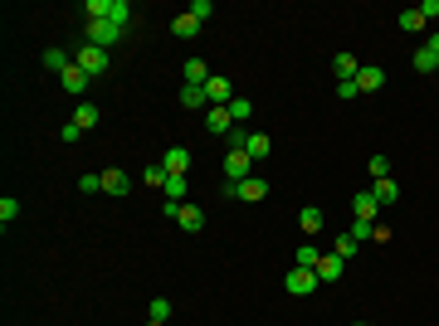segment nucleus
I'll use <instances>...</instances> for the list:
<instances>
[{
    "mask_svg": "<svg viewBox=\"0 0 439 326\" xmlns=\"http://www.w3.org/2000/svg\"><path fill=\"white\" fill-rule=\"evenodd\" d=\"M127 29H117L108 20H83V44H98V49H117Z\"/></svg>",
    "mask_w": 439,
    "mask_h": 326,
    "instance_id": "nucleus-1",
    "label": "nucleus"
},
{
    "mask_svg": "<svg viewBox=\"0 0 439 326\" xmlns=\"http://www.w3.org/2000/svg\"><path fill=\"white\" fill-rule=\"evenodd\" d=\"M108 49H98V44H83V49H79V54H74V64H79V69H83V73H88V78H98V73H108Z\"/></svg>",
    "mask_w": 439,
    "mask_h": 326,
    "instance_id": "nucleus-2",
    "label": "nucleus"
},
{
    "mask_svg": "<svg viewBox=\"0 0 439 326\" xmlns=\"http://www.w3.org/2000/svg\"><path fill=\"white\" fill-rule=\"evenodd\" d=\"M283 288H288L293 297H308V292H318L323 283H318V273H313V268H288V278H283Z\"/></svg>",
    "mask_w": 439,
    "mask_h": 326,
    "instance_id": "nucleus-3",
    "label": "nucleus"
},
{
    "mask_svg": "<svg viewBox=\"0 0 439 326\" xmlns=\"http://www.w3.org/2000/svg\"><path fill=\"white\" fill-rule=\"evenodd\" d=\"M264 195H269V180H264V176H249V180L234 185V200H244V205H259Z\"/></svg>",
    "mask_w": 439,
    "mask_h": 326,
    "instance_id": "nucleus-4",
    "label": "nucleus"
},
{
    "mask_svg": "<svg viewBox=\"0 0 439 326\" xmlns=\"http://www.w3.org/2000/svg\"><path fill=\"white\" fill-rule=\"evenodd\" d=\"M249 171H254V161H249V151H229L224 156V176L239 185V180H249Z\"/></svg>",
    "mask_w": 439,
    "mask_h": 326,
    "instance_id": "nucleus-5",
    "label": "nucleus"
},
{
    "mask_svg": "<svg viewBox=\"0 0 439 326\" xmlns=\"http://www.w3.org/2000/svg\"><path fill=\"white\" fill-rule=\"evenodd\" d=\"M410 64H415L420 73H435V69H439V34H435V39H425V44L415 49V59H410Z\"/></svg>",
    "mask_w": 439,
    "mask_h": 326,
    "instance_id": "nucleus-6",
    "label": "nucleus"
},
{
    "mask_svg": "<svg viewBox=\"0 0 439 326\" xmlns=\"http://www.w3.org/2000/svg\"><path fill=\"white\" fill-rule=\"evenodd\" d=\"M351 215L366 219V224H376V215H381V200H376L371 190H356V200H351Z\"/></svg>",
    "mask_w": 439,
    "mask_h": 326,
    "instance_id": "nucleus-7",
    "label": "nucleus"
},
{
    "mask_svg": "<svg viewBox=\"0 0 439 326\" xmlns=\"http://www.w3.org/2000/svg\"><path fill=\"white\" fill-rule=\"evenodd\" d=\"M205 98H210V108H229V103H234V88H229V78H210V83H205Z\"/></svg>",
    "mask_w": 439,
    "mask_h": 326,
    "instance_id": "nucleus-8",
    "label": "nucleus"
},
{
    "mask_svg": "<svg viewBox=\"0 0 439 326\" xmlns=\"http://www.w3.org/2000/svg\"><path fill=\"white\" fill-rule=\"evenodd\" d=\"M176 224H181L186 234H201V229H205V210L186 200V205H181V215H176Z\"/></svg>",
    "mask_w": 439,
    "mask_h": 326,
    "instance_id": "nucleus-9",
    "label": "nucleus"
},
{
    "mask_svg": "<svg viewBox=\"0 0 439 326\" xmlns=\"http://www.w3.org/2000/svg\"><path fill=\"white\" fill-rule=\"evenodd\" d=\"M161 166H166V176H186L191 171V151L186 146H166V161Z\"/></svg>",
    "mask_w": 439,
    "mask_h": 326,
    "instance_id": "nucleus-10",
    "label": "nucleus"
},
{
    "mask_svg": "<svg viewBox=\"0 0 439 326\" xmlns=\"http://www.w3.org/2000/svg\"><path fill=\"white\" fill-rule=\"evenodd\" d=\"M205 127H210V136H229V132H234L229 108H210V112H205Z\"/></svg>",
    "mask_w": 439,
    "mask_h": 326,
    "instance_id": "nucleus-11",
    "label": "nucleus"
},
{
    "mask_svg": "<svg viewBox=\"0 0 439 326\" xmlns=\"http://www.w3.org/2000/svg\"><path fill=\"white\" fill-rule=\"evenodd\" d=\"M342 268H346V263H342V258H337V253H323V258H318V268H313V273H318V283H337V278H342Z\"/></svg>",
    "mask_w": 439,
    "mask_h": 326,
    "instance_id": "nucleus-12",
    "label": "nucleus"
},
{
    "mask_svg": "<svg viewBox=\"0 0 439 326\" xmlns=\"http://www.w3.org/2000/svg\"><path fill=\"white\" fill-rule=\"evenodd\" d=\"M356 88H361V93H376V88H386V69H376V64H366V69L356 73Z\"/></svg>",
    "mask_w": 439,
    "mask_h": 326,
    "instance_id": "nucleus-13",
    "label": "nucleus"
},
{
    "mask_svg": "<svg viewBox=\"0 0 439 326\" xmlns=\"http://www.w3.org/2000/svg\"><path fill=\"white\" fill-rule=\"evenodd\" d=\"M127 190H132L127 171H103V195H127Z\"/></svg>",
    "mask_w": 439,
    "mask_h": 326,
    "instance_id": "nucleus-14",
    "label": "nucleus"
},
{
    "mask_svg": "<svg viewBox=\"0 0 439 326\" xmlns=\"http://www.w3.org/2000/svg\"><path fill=\"white\" fill-rule=\"evenodd\" d=\"M332 73H337V83H342V78H356V73H361L356 54H337V59H332Z\"/></svg>",
    "mask_w": 439,
    "mask_h": 326,
    "instance_id": "nucleus-15",
    "label": "nucleus"
},
{
    "mask_svg": "<svg viewBox=\"0 0 439 326\" xmlns=\"http://www.w3.org/2000/svg\"><path fill=\"white\" fill-rule=\"evenodd\" d=\"M44 69H49V73H69V69H74V59H69L64 49H44Z\"/></svg>",
    "mask_w": 439,
    "mask_h": 326,
    "instance_id": "nucleus-16",
    "label": "nucleus"
},
{
    "mask_svg": "<svg viewBox=\"0 0 439 326\" xmlns=\"http://www.w3.org/2000/svg\"><path fill=\"white\" fill-rule=\"evenodd\" d=\"M210 78H215V73L205 69V59H186V83H201V88H205Z\"/></svg>",
    "mask_w": 439,
    "mask_h": 326,
    "instance_id": "nucleus-17",
    "label": "nucleus"
},
{
    "mask_svg": "<svg viewBox=\"0 0 439 326\" xmlns=\"http://www.w3.org/2000/svg\"><path fill=\"white\" fill-rule=\"evenodd\" d=\"M181 108H210L205 88H201V83H186V88H181Z\"/></svg>",
    "mask_w": 439,
    "mask_h": 326,
    "instance_id": "nucleus-18",
    "label": "nucleus"
},
{
    "mask_svg": "<svg viewBox=\"0 0 439 326\" xmlns=\"http://www.w3.org/2000/svg\"><path fill=\"white\" fill-rule=\"evenodd\" d=\"M244 151H249V161H264V156L273 151V141H269L264 132H249V146H244Z\"/></svg>",
    "mask_w": 439,
    "mask_h": 326,
    "instance_id": "nucleus-19",
    "label": "nucleus"
},
{
    "mask_svg": "<svg viewBox=\"0 0 439 326\" xmlns=\"http://www.w3.org/2000/svg\"><path fill=\"white\" fill-rule=\"evenodd\" d=\"M108 24H117V29L132 24V5H127V0H112V5H108Z\"/></svg>",
    "mask_w": 439,
    "mask_h": 326,
    "instance_id": "nucleus-20",
    "label": "nucleus"
},
{
    "mask_svg": "<svg viewBox=\"0 0 439 326\" xmlns=\"http://www.w3.org/2000/svg\"><path fill=\"white\" fill-rule=\"evenodd\" d=\"M196 29H201V20H196V15H176V20H171V34H176V39H191Z\"/></svg>",
    "mask_w": 439,
    "mask_h": 326,
    "instance_id": "nucleus-21",
    "label": "nucleus"
},
{
    "mask_svg": "<svg viewBox=\"0 0 439 326\" xmlns=\"http://www.w3.org/2000/svg\"><path fill=\"white\" fill-rule=\"evenodd\" d=\"M371 195H376L381 205H396V200H400V185H396V180H376V185H371Z\"/></svg>",
    "mask_w": 439,
    "mask_h": 326,
    "instance_id": "nucleus-22",
    "label": "nucleus"
},
{
    "mask_svg": "<svg viewBox=\"0 0 439 326\" xmlns=\"http://www.w3.org/2000/svg\"><path fill=\"white\" fill-rule=\"evenodd\" d=\"M318 258H323V248H318V243H303V248L293 253V268H318Z\"/></svg>",
    "mask_w": 439,
    "mask_h": 326,
    "instance_id": "nucleus-23",
    "label": "nucleus"
},
{
    "mask_svg": "<svg viewBox=\"0 0 439 326\" xmlns=\"http://www.w3.org/2000/svg\"><path fill=\"white\" fill-rule=\"evenodd\" d=\"M229 117H234V127H244V122H249V117H254V103H249V98H239V93H234V103H229Z\"/></svg>",
    "mask_w": 439,
    "mask_h": 326,
    "instance_id": "nucleus-24",
    "label": "nucleus"
},
{
    "mask_svg": "<svg viewBox=\"0 0 439 326\" xmlns=\"http://www.w3.org/2000/svg\"><path fill=\"white\" fill-rule=\"evenodd\" d=\"M400 29H405V34H420V29H425V15H420V5H415V10H400Z\"/></svg>",
    "mask_w": 439,
    "mask_h": 326,
    "instance_id": "nucleus-25",
    "label": "nucleus"
},
{
    "mask_svg": "<svg viewBox=\"0 0 439 326\" xmlns=\"http://www.w3.org/2000/svg\"><path fill=\"white\" fill-rule=\"evenodd\" d=\"M59 78H64V88H69V93H83V88H88V73H83L79 64H74L69 73H59Z\"/></svg>",
    "mask_w": 439,
    "mask_h": 326,
    "instance_id": "nucleus-26",
    "label": "nucleus"
},
{
    "mask_svg": "<svg viewBox=\"0 0 439 326\" xmlns=\"http://www.w3.org/2000/svg\"><path fill=\"white\" fill-rule=\"evenodd\" d=\"M166 200L171 205H186V176H166Z\"/></svg>",
    "mask_w": 439,
    "mask_h": 326,
    "instance_id": "nucleus-27",
    "label": "nucleus"
},
{
    "mask_svg": "<svg viewBox=\"0 0 439 326\" xmlns=\"http://www.w3.org/2000/svg\"><path fill=\"white\" fill-rule=\"evenodd\" d=\"M332 253H337V258H342V263H346V258H351V253H361V243H356V239H351V234H337V243H332Z\"/></svg>",
    "mask_w": 439,
    "mask_h": 326,
    "instance_id": "nucleus-28",
    "label": "nucleus"
},
{
    "mask_svg": "<svg viewBox=\"0 0 439 326\" xmlns=\"http://www.w3.org/2000/svg\"><path fill=\"white\" fill-rule=\"evenodd\" d=\"M74 122H79L83 132H93V127H98V108H93V103H79V112H74Z\"/></svg>",
    "mask_w": 439,
    "mask_h": 326,
    "instance_id": "nucleus-29",
    "label": "nucleus"
},
{
    "mask_svg": "<svg viewBox=\"0 0 439 326\" xmlns=\"http://www.w3.org/2000/svg\"><path fill=\"white\" fill-rule=\"evenodd\" d=\"M79 190H83V195H98V190H103V171H88V176H79Z\"/></svg>",
    "mask_w": 439,
    "mask_h": 326,
    "instance_id": "nucleus-30",
    "label": "nucleus"
},
{
    "mask_svg": "<svg viewBox=\"0 0 439 326\" xmlns=\"http://www.w3.org/2000/svg\"><path fill=\"white\" fill-rule=\"evenodd\" d=\"M346 234H351L356 243H371V239H376V224H366V219H356V224H351Z\"/></svg>",
    "mask_w": 439,
    "mask_h": 326,
    "instance_id": "nucleus-31",
    "label": "nucleus"
},
{
    "mask_svg": "<svg viewBox=\"0 0 439 326\" xmlns=\"http://www.w3.org/2000/svg\"><path fill=\"white\" fill-rule=\"evenodd\" d=\"M15 219H20V200H10V195H5V200H0V224L10 229Z\"/></svg>",
    "mask_w": 439,
    "mask_h": 326,
    "instance_id": "nucleus-32",
    "label": "nucleus"
},
{
    "mask_svg": "<svg viewBox=\"0 0 439 326\" xmlns=\"http://www.w3.org/2000/svg\"><path fill=\"white\" fill-rule=\"evenodd\" d=\"M298 224H303V234H318V229H323V210H303Z\"/></svg>",
    "mask_w": 439,
    "mask_h": 326,
    "instance_id": "nucleus-33",
    "label": "nucleus"
},
{
    "mask_svg": "<svg viewBox=\"0 0 439 326\" xmlns=\"http://www.w3.org/2000/svg\"><path fill=\"white\" fill-rule=\"evenodd\" d=\"M366 171H371V180H391V161H386V156H371Z\"/></svg>",
    "mask_w": 439,
    "mask_h": 326,
    "instance_id": "nucleus-34",
    "label": "nucleus"
},
{
    "mask_svg": "<svg viewBox=\"0 0 439 326\" xmlns=\"http://www.w3.org/2000/svg\"><path fill=\"white\" fill-rule=\"evenodd\" d=\"M142 180H147V185H156V190H166V166H147V171H142Z\"/></svg>",
    "mask_w": 439,
    "mask_h": 326,
    "instance_id": "nucleus-35",
    "label": "nucleus"
},
{
    "mask_svg": "<svg viewBox=\"0 0 439 326\" xmlns=\"http://www.w3.org/2000/svg\"><path fill=\"white\" fill-rule=\"evenodd\" d=\"M108 5L112 0H83V15L88 20H108Z\"/></svg>",
    "mask_w": 439,
    "mask_h": 326,
    "instance_id": "nucleus-36",
    "label": "nucleus"
},
{
    "mask_svg": "<svg viewBox=\"0 0 439 326\" xmlns=\"http://www.w3.org/2000/svg\"><path fill=\"white\" fill-rule=\"evenodd\" d=\"M186 15H196V20H201V24H205V20H210V15H215V5H210V0H191V10H186Z\"/></svg>",
    "mask_w": 439,
    "mask_h": 326,
    "instance_id": "nucleus-37",
    "label": "nucleus"
},
{
    "mask_svg": "<svg viewBox=\"0 0 439 326\" xmlns=\"http://www.w3.org/2000/svg\"><path fill=\"white\" fill-rule=\"evenodd\" d=\"M151 322H171V302H166V297L151 302Z\"/></svg>",
    "mask_w": 439,
    "mask_h": 326,
    "instance_id": "nucleus-38",
    "label": "nucleus"
},
{
    "mask_svg": "<svg viewBox=\"0 0 439 326\" xmlns=\"http://www.w3.org/2000/svg\"><path fill=\"white\" fill-rule=\"evenodd\" d=\"M59 136H64V141H79V136H83V127H79V122H74V117H69V122H64V127H59Z\"/></svg>",
    "mask_w": 439,
    "mask_h": 326,
    "instance_id": "nucleus-39",
    "label": "nucleus"
},
{
    "mask_svg": "<svg viewBox=\"0 0 439 326\" xmlns=\"http://www.w3.org/2000/svg\"><path fill=\"white\" fill-rule=\"evenodd\" d=\"M356 93H361L356 78H342V83H337V98H356Z\"/></svg>",
    "mask_w": 439,
    "mask_h": 326,
    "instance_id": "nucleus-40",
    "label": "nucleus"
},
{
    "mask_svg": "<svg viewBox=\"0 0 439 326\" xmlns=\"http://www.w3.org/2000/svg\"><path fill=\"white\" fill-rule=\"evenodd\" d=\"M147 326H166V322H147Z\"/></svg>",
    "mask_w": 439,
    "mask_h": 326,
    "instance_id": "nucleus-41",
    "label": "nucleus"
},
{
    "mask_svg": "<svg viewBox=\"0 0 439 326\" xmlns=\"http://www.w3.org/2000/svg\"><path fill=\"white\" fill-rule=\"evenodd\" d=\"M356 326H366V322H356Z\"/></svg>",
    "mask_w": 439,
    "mask_h": 326,
    "instance_id": "nucleus-42",
    "label": "nucleus"
}]
</instances>
